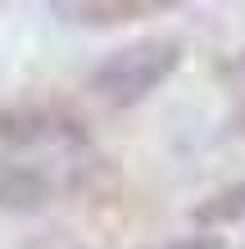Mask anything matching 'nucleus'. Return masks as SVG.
I'll use <instances>...</instances> for the list:
<instances>
[{"mask_svg":"<svg viewBox=\"0 0 245 249\" xmlns=\"http://www.w3.org/2000/svg\"><path fill=\"white\" fill-rule=\"evenodd\" d=\"M182 64V41L172 36H146L132 46H118L109 59H100L86 77V91L105 100L109 109H132L141 105L154 86H164Z\"/></svg>","mask_w":245,"mask_h":249,"instance_id":"obj_1","label":"nucleus"},{"mask_svg":"<svg viewBox=\"0 0 245 249\" xmlns=\"http://www.w3.org/2000/svg\"><path fill=\"white\" fill-rule=\"evenodd\" d=\"M82 118L55 105H14L0 109V141L5 145H46V141H82Z\"/></svg>","mask_w":245,"mask_h":249,"instance_id":"obj_2","label":"nucleus"},{"mask_svg":"<svg viewBox=\"0 0 245 249\" xmlns=\"http://www.w3.org/2000/svg\"><path fill=\"white\" fill-rule=\"evenodd\" d=\"M50 199H55L50 172H41L32 163L0 159V209L5 213H41Z\"/></svg>","mask_w":245,"mask_h":249,"instance_id":"obj_3","label":"nucleus"},{"mask_svg":"<svg viewBox=\"0 0 245 249\" xmlns=\"http://www.w3.org/2000/svg\"><path fill=\"white\" fill-rule=\"evenodd\" d=\"M59 18L68 23H86V27H113V23H132V18H150V14L172 9V0H59L50 5Z\"/></svg>","mask_w":245,"mask_h":249,"instance_id":"obj_4","label":"nucleus"},{"mask_svg":"<svg viewBox=\"0 0 245 249\" xmlns=\"http://www.w3.org/2000/svg\"><path fill=\"white\" fill-rule=\"evenodd\" d=\"M191 217L200 227H227V222H245V181L236 186H223V190H213L209 199H200Z\"/></svg>","mask_w":245,"mask_h":249,"instance_id":"obj_5","label":"nucleus"},{"mask_svg":"<svg viewBox=\"0 0 245 249\" xmlns=\"http://www.w3.org/2000/svg\"><path fill=\"white\" fill-rule=\"evenodd\" d=\"M154 249H223V240H213V236H191V240H168V245H154Z\"/></svg>","mask_w":245,"mask_h":249,"instance_id":"obj_6","label":"nucleus"},{"mask_svg":"<svg viewBox=\"0 0 245 249\" xmlns=\"http://www.w3.org/2000/svg\"><path fill=\"white\" fill-rule=\"evenodd\" d=\"M241 131H245V118H241Z\"/></svg>","mask_w":245,"mask_h":249,"instance_id":"obj_7","label":"nucleus"}]
</instances>
